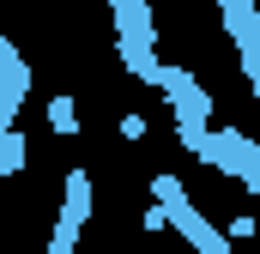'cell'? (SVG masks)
Returning a JSON list of instances; mask_svg holds the SVG:
<instances>
[{
    "label": "cell",
    "instance_id": "6da1fadb",
    "mask_svg": "<svg viewBox=\"0 0 260 254\" xmlns=\"http://www.w3.org/2000/svg\"><path fill=\"white\" fill-rule=\"evenodd\" d=\"M157 91H170V103H176V133H182V145H194L200 133H206V121H212V91H200L188 67H164V73H157Z\"/></svg>",
    "mask_w": 260,
    "mask_h": 254
},
{
    "label": "cell",
    "instance_id": "7a4b0ae2",
    "mask_svg": "<svg viewBox=\"0 0 260 254\" xmlns=\"http://www.w3.org/2000/svg\"><path fill=\"white\" fill-rule=\"evenodd\" d=\"M85 218H91V176H85V170H67V200H61V218H55V242H49V248L73 254Z\"/></svg>",
    "mask_w": 260,
    "mask_h": 254
},
{
    "label": "cell",
    "instance_id": "3957f363",
    "mask_svg": "<svg viewBox=\"0 0 260 254\" xmlns=\"http://www.w3.org/2000/svg\"><path fill=\"white\" fill-rule=\"evenodd\" d=\"M115 55L145 79V85H157V73H164V61H151V49H139V43H115Z\"/></svg>",
    "mask_w": 260,
    "mask_h": 254
},
{
    "label": "cell",
    "instance_id": "277c9868",
    "mask_svg": "<svg viewBox=\"0 0 260 254\" xmlns=\"http://www.w3.org/2000/svg\"><path fill=\"white\" fill-rule=\"evenodd\" d=\"M49 127H55V133H79V109H73V97H55V103H49Z\"/></svg>",
    "mask_w": 260,
    "mask_h": 254
},
{
    "label": "cell",
    "instance_id": "5b68a950",
    "mask_svg": "<svg viewBox=\"0 0 260 254\" xmlns=\"http://www.w3.org/2000/svg\"><path fill=\"white\" fill-rule=\"evenodd\" d=\"M230 236H236V242H248V236H254V218H248V212H236V218H230Z\"/></svg>",
    "mask_w": 260,
    "mask_h": 254
},
{
    "label": "cell",
    "instance_id": "8992f818",
    "mask_svg": "<svg viewBox=\"0 0 260 254\" xmlns=\"http://www.w3.org/2000/svg\"><path fill=\"white\" fill-rule=\"evenodd\" d=\"M0 43H6V37H0Z\"/></svg>",
    "mask_w": 260,
    "mask_h": 254
}]
</instances>
